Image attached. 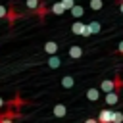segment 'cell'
I'll return each mask as SVG.
<instances>
[{
    "label": "cell",
    "mask_w": 123,
    "mask_h": 123,
    "mask_svg": "<svg viewBox=\"0 0 123 123\" xmlns=\"http://www.w3.org/2000/svg\"><path fill=\"white\" fill-rule=\"evenodd\" d=\"M119 88H123V79L119 77V75H115L113 79H104L102 83H100V92H113V90H117L119 92Z\"/></svg>",
    "instance_id": "obj_1"
},
{
    "label": "cell",
    "mask_w": 123,
    "mask_h": 123,
    "mask_svg": "<svg viewBox=\"0 0 123 123\" xmlns=\"http://www.w3.org/2000/svg\"><path fill=\"white\" fill-rule=\"evenodd\" d=\"M111 117H113L111 110H102L98 113V123H111Z\"/></svg>",
    "instance_id": "obj_2"
},
{
    "label": "cell",
    "mask_w": 123,
    "mask_h": 123,
    "mask_svg": "<svg viewBox=\"0 0 123 123\" xmlns=\"http://www.w3.org/2000/svg\"><path fill=\"white\" fill-rule=\"evenodd\" d=\"M48 12H50V8L46 6V2H44V0H40V6H38V8H37L33 13H35V15H38L40 19H44V15H46Z\"/></svg>",
    "instance_id": "obj_3"
},
{
    "label": "cell",
    "mask_w": 123,
    "mask_h": 123,
    "mask_svg": "<svg viewBox=\"0 0 123 123\" xmlns=\"http://www.w3.org/2000/svg\"><path fill=\"white\" fill-rule=\"evenodd\" d=\"M58 42H54V40H48L46 44H44V52L46 54H50V56H56V52H58Z\"/></svg>",
    "instance_id": "obj_4"
},
{
    "label": "cell",
    "mask_w": 123,
    "mask_h": 123,
    "mask_svg": "<svg viewBox=\"0 0 123 123\" xmlns=\"http://www.w3.org/2000/svg\"><path fill=\"white\" fill-rule=\"evenodd\" d=\"M117 102H119V92H117V90L106 94V104H108V106H115Z\"/></svg>",
    "instance_id": "obj_5"
},
{
    "label": "cell",
    "mask_w": 123,
    "mask_h": 123,
    "mask_svg": "<svg viewBox=\"0 0 123 123\" xmlns=\"http://www.w3.org/2000/svg\"><path fill=\"white\" fill-rule=\"evenodd\" d=\"M50 12L56 13V15H62V13H65V8H63L62 2H54V4L50 6Z\"/></svg>",
    "instance_id": "obj_6"
},
{
    "label": "cell",
    "mask_w": 123,
    "mask_h": 123,
    "mask_svg": "<svg viewBox=\"0 0 123 123\" xmlns=\"http://www.w3.org/2000/svg\"><path fill=\"white\" fill-rule=\"evenodd\" d=\"M86 98H88L90 102H96V100L100 98V88H88V90H86Z\"/></svg>",
    "instance_id": "obj_7"
},
{
    "label": "cell",
    "mask_w": 123,
    "mask_h": 123,
    "mask_svg": "<svg viewBox=\"0 0 123 123\" xmlns=\"http://www.w3.org/2000/svg\"><path fill=\"white\" fill-rule=\"evenodd\" d=\"M52 111H54V117H63V115L67 113V110H65V106H63V104H56Z\"/></svg>",
    "instance_id": "obj_8"
},
{
    "label": "cell",
    "mask_w": 123,
    "mask_h": 123,
    "mask_svg": "<svg viewBox=\"0 0 123 123\" xmlns=\"http://www.w3.org/2000/svg\"><path fill=\"white\" fill-rule=\"evenodd\" d=\"M81 56H83V48H81V46H71V48H69V58L77 60V58H81Z\"/></svg>",
    "instance_id": "obj_9"
},
{
    "label": "cell",
    "mask_w": 123,
    "mask_h": 123,
    "mask_svg": "<svg viewBox=\"0 0 123 123\" xmlns=\"http://www.w3.org/2000/svg\"><path fill=\"white\" fill-rule=\"evenodd\" d=\"M62 65V60L58 58V56H50L48 58V67H52V69H58Z\"/></svg>",
    "instance_id": "obj_10"
},
{
    "label": "cell",
    "mask_w": 123,
    "mask_h": 123,
    "mask_svg": "<svg viewBox=\"0 0 123 123\" xmlns=\"http://www.w3.org/2000/svg\"><path fill=\"white\" fill-rule=\"evenodd\" d=\"M75 85V79L71 77V75H65V77H62V86L63 88H71Z\"/></svg>",
    "instance_id": "obj_11"
},
{
    "label": "cell",
    "mask_w": 123,
    "mask_h": 123,
    "mask_svg": "<svg viewBox=\"0 0 123 123\" xmlns=\"http://www.w3.org/2000/svg\"><path fill=\"white\" fill-rule=\"evenodd\" d=\"M71 31H73L75 35H83V31H85V23H81V21H75V23L71 25Z\"/></svg>",
    "instance_id": "obj_12"
},
{
    "label": "cell",
    "mask_w": 123,
    "mask_h": 123,
    "mask_svg": "<svg viewBox=\"0 0 123 123\" xmlns=\"http://www.w3.org/2000/svg\"><path fill=\"white\" fill-rule=\"evenodd\" d=\"M83 13H85V10H83V6H79V4H75V6H73V10H71V15L79 19V17H83Z\"/></svg>",
    "instance_id": "obj_13"
},
{
    "label": "cell",
    "mask_w": 123,
    "mask_h": 123,
    "mask_svg": "<svg viewBox=\"0 0 123 123\" xmlns=\"http://www.w3.org/2000/svg\"><path fill=\"white\" fill-rule=\"evenodd\" d=\"M25 6H27V10L35 12V10L40 6V0H25Z\"/></svg>",
    "instance_id": "obj_14"
},
{
    "label": "cell",
    "mask_w": 123,
    "mask_h": 123,
    "mask_svg": "<svg viewBox=\"0 0 123 123\" xmlns=\"http://www.w3.org/2000/svg\"><path fill=\"white\" fill-rule=\"evenodd\" d=\"M102 8H104V2H102V0H90V10L100 12Z\"/></svg>",
    "instance_id": "obj_15"
},
{
    "label": "cell",
    "mask_w": 123,
    "mask_h": 123,
    "mask_svg": "<svg viewBox=\"0 0 123 123\" xmlns=\"http://www.w3.org/2000/svg\"><path fill=\"white\" fill-rule=\"evenodd\" d=\"M111 123H123V113H121V111H113Z\"/></svg>",
    "instance_id": "obj_16"
},
{
    "label": "cell",
    "mask_w": 123,
    "mask_h": 123,
    "mask_svg": "<svg viewBox=\"0 0 123 123\" xmlns=\"http://www.w3.org/2000/svg\"><path fill=\"white\" fill-rule=\"evenodd\" d=\"M60 2L63 4V8H65V12H67V10L71 12V10H73V6H75V0H60Z\"/></svg>",
    "instance_id": "obj_17"
},
{
    "label": "cell",
    "mask_w": 123,
    "mask_h": 123,
    "mask_svg": "<svg viewBox=\"0 0 123 123\" xmlns=\"http://www.w3.org/2000/svg\"><path fill=\"white\" fill-rule=\"evenodd\" d=\"M88 27H90L92 35H94V33H100V23H98V21H92V23H88Z\"/></svg>",
    "instance_id": "obj_18"
},
{
    "label": "cell",
    "mask_w": 123,
    "mask_h": 123,
    "mask_svg": "<svg viewBox=\"0 0 123 123\" xmlns=\"http://www.w3.org/2000/svg\"><path fill=\"white\" fill-rule=\"evenodd\" d=\"M0 17H8V8L0 4Z\"/></svg>",
    "instance_id": "obj_19"
},
{
    "label": "cell",
    "mask_w": 123,
    "mask_h": 123,
    "mask_svg": "<svg viewBox=\"0 0 123 123\" xmlns=\"http://www.w3.org/2000/svg\"><path fill=\"white\" fill-rule=\"evenodd\" d=\"M92 35V31H90V27L88 25H85V31H83V37H90Z\"/></svg>",
    "instance_id": "obj_20"
},
{
    "label": "cell",
    "mask_w": 123,
    "mask_h": 123,
    "mask_svg": "<svg viewBox=\"0 0 123 123\" xmlns=\"http://www.w3.org/2000/svg\"><path fill=\"white\" fill-rule=\"evenodd\" d=\"M0 123H13V119H12V115H6V117L0 119Z\"/></svg>",
    "instance_id": "obj_21"
},
{
    "label": "cell",
    "mask_w": 123,
    "mask_h": 123,
    "mask_svg": "<svg viewBox=\"0 0 123 123\" xmlns=\"http://www.w3.org/2000/svg\"><path fill=\"white\" fill-rule=\"evenodd\" d=\"M117 52H119V54H123V40L117 44Z\"/></svg>",
    "instance_id": "obj_22"
},
{
    "label": "cell",
    "mask_w": 123,
    "mask_h": 123,
    "mask_svg": "<svg viewBox=\"0 0 123 123\" xmlns=\"http://www.w3.org/2000/svg\"><path fill=\"white\" fill-rule=\"evenodd\" d=\"M85 123H98V119H92V117H88V119H85Z\"/></svg>",
    "instance_id": "obj_23"
},
{
    "label": "cell",
    "mask_w": 123,
    "mask_h": 123,
    "mask_svg": "<svg viewBox=\"0 0 123 123\" xmlns=\"http://www.w3.org/2000/svg\"><path fill=\"white\" fill-rule=\"evenodd\" d=\"M119 10H121V13H123V0H121V4H119Z\"/></svg>",
    "instance_id": "obj_24"
},
{
    "label": "cell",
    "mask_w": 123,
    "mask_h": 123,
    "mask_svg": "<svg viewBox=\"0 0 123 123\" xmlns=\"http://www.w3.org/2000/svg\"><path fill=\"white\" fill-rule=\"evenodd\" d=\"M2 106H4V100H2V98H0V110H2Z\"/></svg>",
    "instance_id": "obj_25"
}]
</instances>
